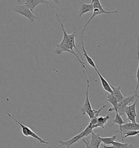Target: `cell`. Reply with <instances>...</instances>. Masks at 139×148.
<instances>
[{"instance_id":"obj_22","label":"cell","mask_w":139,"mask_h":148,"mask_svg":"<svg viewBox=\"0 0 139 148\" xmlns=\"http://www.w3.org/2000/svg\"><path fill=\"white\" fill-rule=\"evenodd\" d=\"M139 99V97L138 96V97L136 98V100L135 101L134 103L133 104H129V105H128V108L129 110H130V112H131L133 114H134L136 116V117L139 118V116H138V115L137 114L136 111V105L137 101H138Z\"/></svg>"},{"instance_id":"obj_18","label":"cell","mask_w":139,"mask_h":148,"mask_svg":"<svg viewBox=\"0 0 139 148\" xmlns=\"http://www.w3.org/2000/svg\"><path fill=\"white\" fill-rule=\"evenodd\" d=\"M129 144L125 143H120L118 142H114L112 144V146L109 147L104 144H102V145L104 148H129Z\"/></svg>"},{"instance_id":"obj_16","label":"cell","mask_w":139,"mask_h":148,"mask_svg":"<svg viewBox=\"0 0 139 148\" xmlns=\"http://www.w3.org/2000/svg\"><path fill=\"white\" fill-rule=\"evenodd\" d=\"M82 46L83 53V56L85 58L87 62V63L89 64V65L91 66L92 67H93L95 71L97 70V67L96 66L95 62L92 60V59L91 58V57L88 55L87 53L86 50H85V47H84V42L83 41V39H82Z\"/></svg>"},{"instance_id":"obj_13","label":"cell","mask_w":139,"mask_h":148,"mask_svg":"<svg viewBox=\"0 0 139 148\" xmlns=\"http://www.w3.org/2000/svg\"><path fill=\"white\" fill-rule=\"evenodd\" d=\"M95 71L97 73V74H98L99 78H100L102 85L104 90L107 92V93H112L113 90H112L111 87L110 86V84H109L108 82L105 80V79L104 78V77L101 75L98 70H96Z\"/></svg>"},{"instance_id":"obj_3","label":"cell","mask_w":139,"mask_h":148,"mask_svg":"<svg viewBox=\"0 0 139 148\" xmlns=\"http://www.w3.org/2000/svg\"><path fill=\"white\" fill-rule=\"evenodd\" d=\"M64 52H69L70 53H71V54H74V56L77 58V59L78 61L80 62V64H81V65L82 66V67L83 69V70H85L86 71H87V73L88 74V75L89 76L90 79H91V80H94V82H95L96 83H97V82H98V81H97V80H95L94 79L92 78H91L90 75L89 73V72H88V71L87 70L86 66L85 65V63L80 59L79 57H78V56H77V54L76 53L74 52V51H72L70 50L69 48H68V46H67V45H66V44L65 43V42H64V41H61L60 44H58V45H56V48L54 49V53L55 54H56L59 55V54H61V53Z\"/></svg>"},{"instance_id":"obj_28","label":"cell","mask_w":139,"mask_h":148,"mask_svg":"<svg viewBox=\"0 0 139 148\" xmlns=\"http://www.w3.org/2000/svg\"></svg>"},{"instance_id":"obj_8","label":"cell","mask_w":139,"mask_h":148,"mask_svg":"<svg viewBox=\"0 0 139 148\" xmlns=\"http://www.w3.org/2000/svg\"><path fill=\"white\" fill-rule=\"evenodd\" d=\"M126 123V122H124L123 120L122 119L121 117V116H120L118 113L116 112V115H115V119L113 121V123L111 124V126H119V130H117L116 132H120L121 134V136L122 140V142L124 143V138H123V135L122 134V125L125 124Z\"/></svg>"},{"instance_id":"obj_17","label":"cell","mask_w":139,"mask_h":148,"mask_svg":"<svg viewBox=\"0 0 139 148\" xmlns=\"http://www.w3.org/2000/svg\"><path fill=\"white\" fill-rule=\"evenodd\" d=\"M110 117L109 114H107L105 117L103 116H99L98 117L97 123L95 125V128L97 127H101L102 129H104V125L106 124V123L110 119Z\"/></svg>"},{"instance_id":"obj_9","label":"cell","mask_w":139,"mask_h":148,"mask_svg":"<svg viewBox=\"0 0 139 148\" xmlns=\"http://www.w3.org/2000/svg\"><path fill=\"white\" fill-rule=\"evenodd\" d=\"M25 5L30 9L32 12H33L35 7L40 4H47L50 3L46 1V0H25Z\"/></svg>"},{"instance_id":"obj_27","label":"cell","mask_w":139,"mask_h":148,"mask_svg":"<svg viewBox=\"0 0 139 148\" xmlns=\"http://www.w3.org/2000/svg\"><path fill=\"white\" fill-rule=\"evenodd\" d=\"M50 148V147H48V148Z\"/></svg>"},{"instance_id":"obj_21","label":"cell","mask_w":139,"mask_h":148,"mask_svg":"<svg viewBox=\"0 0 139 148\" xmlns=\"http://www.w3.org/2000/svg\"><path fill=\"white\" fill-rule=\"evenodd\" d=\"M116 139V136L115 135H114L111 137H100L102 142H103V144L105 145L112 144Z\"/></svg>"},{"instance_id":"obj_24","label":"cell","mask_w":139,"mask_h":148,"mask_svg":"<svg viewBox=\"0 0 139 148\" xmlns=\"http://www.w3.org/2000/svg\"><path fill=\"white\" fill-rule=\"evenodd\" d=\"M83 142L85 144L86 148H92L90 145V140H89L88 139H86L85 138H83Z\"/></svg>"},{"instance_id":"obj_11","label":"cell","mask_w":139,"mask_h":148,"mask_svg":"<svg viewBox=\"0 0 139 148\" xmlns=\"http://www.w3.org/2000/svg\"><path fill=\"white\" fill-rule=\"evenodd\" d=\"M90 135L91 137L90 145L92 148H100L102 143L100 134H95L94 132H92Z\"/></svg>"},{"instance_id":"obj_1","label":"cell","mask_w":139,"mask_h":148,"mask_svg":"<svg viewBox=\"0 0 139 148\" xmlns=\"http://www.w3.org/2000/svg\"><path fill=\"white\" fill-rule=\"evenodd\" d=\"M93 129H94L93 127L91 126V125L90 124H89V125L87 126V127L82 132H81L78 135L74 136V137H72L69 140L67 141H63L62 140H58L57 142L60 144V145L58 148L65 146L67 148H70L71 145L78 142V141H79V140L83 139V138H85V137H87L89 135H91V133L93 132Z\"/></svg>"},{"instance_id":"obj_7","label":"cell","mask_w":139,"mask_h":148,"mask_svg":"<svg viewBox=\"0 0 139 148\" xmlns=\"http://www.w3.org/2000/svg\"><path fill=\"white\" fill-rule=\"evenodd\" d=\"M83 71L84 75L85 78L87 80V90H86V98H85V100L84 103L82 108L81 109V112L83 114L85 115V114H87L88 111H90L92 109L90 101L89 98V86H90L89 79L87 78V75L85 74V71L83 70Z\"/></svg>"},{"instance_id":"obj_12","label":"cell","mask_w":139,"mask_h":148,"mask_svg":"<svg viewBox=\"0 0 139 148\" xmlns=\"http://www.w3.org/2000/svg\"><path fill=\"white\" fill-rule=\"evenodd\" d=\"M130 130H139V124L136 123H126L122 125V134Z\"/></svg>"},{"instance_id":"obj_25","label":"cell","mask_w":139,"mask_h":148,"mask_svg":"<svg viewBox=\"0 0 139 148\" xmlns=\"http://www.w3.org/2000/svg\"><path fill=\"white\" fill-rule=\"evenodd\" d=\"M52 1L54 2L56 4H59L60 3V1L61 0H51Z\"/></svg>"},{"instance_id":"obj_5","label":"cell","mask_w":139,"mask_h":148,"mask_svg":"<svg viewBox=\"0 0 139 148\" xmlns=\"http://www.w3.org/2000/svg\"><path fill=\"white\" fill-rule=\"evenodd\" d=\"M11 10L27 18L31 23H34L35 20L37 19V17L33 13V12H32L25 4L17 5L13 9H11Z\"/></svg>"},{"instance_id":"obj_2","label":"cell","mask_w":139,"mask_h":148,"mask_svg":"<svg viewBox=\"0 0 139 148\" xmlns=\"http://www.w3.org/2000/svg\"><path fill=\"white\" fill-rule=\"evenodd\" d=\"M7 114L8 116L9 117L13 120L17 124H19L21 127L22 133L25 137H30L32 138H33L34 139H36L37 141H38L40 144H48V143L47 142L48 139H43V138H41L38 135L36 134L28 126H26V125L22 124L21 123L19 122L17 119H15L10 113L7 112Z\"/></svg>"},{"instance_id":"obj_4","label":"cell","mask_w":139,"mask_h":148,"mask_svg":"<svg viewBox=\"0 0 139 148\" xmlns=\"http://www.w3.org/2000/svg\"><path fill=\"white\" fill-rule=\"evenodd\" d=\"M92 4H93V5H94V10L92 12V15L90 18L87 21V22L85 23V25L83 27V28L82 31H81L79 33H81V32H83L85 31L86 27L88 25V24L91 22V20L95 17H96V16L99 15H101V14H111L117 13H118V10H115L111 11V12H107V11H105L103 9V6L101 5L100 0L96 1Z\"/></svg>"},{"instance_id":"obj_14","label":"cell","mask_w":139,"mask_h":148,"mask_svg":"<svg viewBox=\"0 0 139 148\" xmlns=\"http://www.w3.org/2000/svg\"><path fill=\"white\" fill-rule=\"evenodd\" d=\"M107 100L109 102L113 105V108H111L109 109V112H112L113 111H115V112L117 110V105L118 103V101L116 97L113 95L112 93H107Z\"/></svg>"},{"instance_id":"obj_6","label":"cell","mask_w":139,"mask_h":148,"mask_svg":"<svg viewBox=\"0 0 139 148\" xmlns=\"http://www.w3.org/2000/svg\"><path fill=\"white\" fill-rule=\"evenodd\" d=\"M137 98L138 97L135 96V95H134L133 96H128L126 98H125L124 99L118 102V105H117V110L115 112H117L118 114L120 116H123L124 117H126V114H125V109L126 107L130 104V103L133 101L134 100L135 98Z\"/></svg>"},{"instance_id":"obj_19","label":"cell","mask_w":139,"mask_h":148,"mask_svg":"<svg viewBox=\"0 0 139 148\" xmlns=\"http://www.w3.org/2000/svg\"><path fill=\"white\" fill-rule=\"evenodd\" d=\"M137 52H138V68L136 72V78H137V85L136 87V90L135 91V96H138V91L139 87V34L138 38V47H137Z\"/></svg>"},{"instance_id":"obj_15","label":"cell","mask_w":139,"mask_h":148,"mask_svg":"<svg viewBox=\"0 0 139 148\" xmlns=\"http://www.w3.org/2000/svg\"><path fill=\"white\" fill-rule=\"evenodd\" d=\"M110 86L111 87L112 90H113L112 94L116 97V98L117 99L118 102H120L123 99H124V98L125 97H124V96L122 95V93L121 92V88L120 85L117 87L113 86V85H110Z\"/></svg>"},{"instance_id":"obj_26","label":"cell","mask_w":139,"mask_h":148,"mask_svg":"<svg viewBox=\"0 0 139 148\" xmlns=\"http://www.w3.org/2000/svg\"><path fill=\"white\" fill-rule=\"evenodd\" d=\"M96 1H97V0H91V3H93Z\"/></svg>"},{"instance_id":"obj_10","label":"cell","mask_w":139,"mask_h":148,"mask_svg":"<svg viewBox=\"0 0 139 148\" xmlns=\"http://www.w3.org/2000/svg\"><path fill=\"white\" fill-rule=\"evenodd\" d=\"M94 10V5L92 3L87 4L85 3H83L81 5L79 10V18H81L84 14L89 13L92 12Z\"/></svg>"},{"instance_id":"obj_20","label":"cell","mask_w":139,"mask_h":148,"mask_svg":"<svg viewBox=\"0 0 139 148\" xmlns=\"http://www.w3.org/2000/svg\"><path fill=\"white\" fill-rule=\"evenodd\" d=\"M125 114H126V116L128 118V121H130L131 123H136V116L134 114L130 112V110L128 109V106H127L125 109Z\"/></svg>"},{"instance_id":"obj_23","label":"cell","mask_w":139,"mask_h":148,"mask_svg":"<svg viewBox=\"0 0 139 148\" xmlns=\"http://www.w3.org/2000/svg\"><path fill=\"white\" fill-rule=\"evenodd\" d=\"M139 131L136 130L128 131L126 132V134L123 136V138H126L128 137H133L136 135H139Z\"/></svg>"}]
</instances>
